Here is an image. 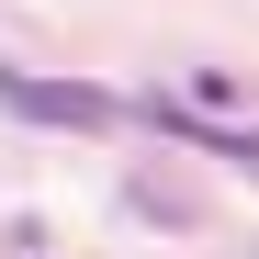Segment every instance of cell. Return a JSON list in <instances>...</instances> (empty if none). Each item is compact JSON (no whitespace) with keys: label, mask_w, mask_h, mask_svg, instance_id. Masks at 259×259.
I'll return each instance as SVG.
<instances>
[{"label":"cell","mask_w":259,"mask_h":259,"mask_svg":"<svg viewBox=\"0 0 259 259\" xmlns=\"http://www.w3.org/2000/svg\"><path fill=\"white\" fill-rule=\"evenodd\" d=\"M0 102L23 124H46V136H102V124H124V102L102 79H23V68H0Z\"/></svg>","instance_id":"cell-1"},{"label":"cell","mask_w":259,"mask_h":259,"mask_svg":"<svg viewBox=\"0 0 259 259\" xmlns=\"http://www.w3.org/2000/svg\"><path fill=\"white\" fill-rule=\"evenodd\" d=\"M147 113L169 124V136H192V147H214V158H237V169H248V181H259V136H248V124H203L192 102H147Z\"/></svg>","instance_id":"cell-2"}]
</instances>
